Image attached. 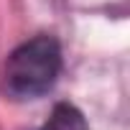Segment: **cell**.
Masks as SVG:
<instances>
[{
	"instance_id": "obj_1",
	"label": "cell",
	"mask_w": 130,
	"mask_h": 130,
	"mask_svg": "<svg viewBox=\"0 0 130 130\" xmlns=\"http://www.w3.org/2000/svg\"><path fill=\"white\" fill-rule=\"evenodd\" d=\"M61 72V51L51 36H36L21 43L5 64L3 87L13 100H36L46 94Z\"/></svg>"
},
{
	"instance_id": "obj_2",
	"label": "cell",
	"mask_w": 130,
	"mask_h": 130,
	"mask_svg": "<svg viewBox=\"0 0 130 130\" xmlns=\"http://www.w3.org/2000/svg\"><path fill=\"white\" fill-rule=\"evenodd\" d=\"M43 130H87V120L74 105L61 102V105L54 107V112H51L48 122L43 125Z\"/></svg>"
}]
</instances>
